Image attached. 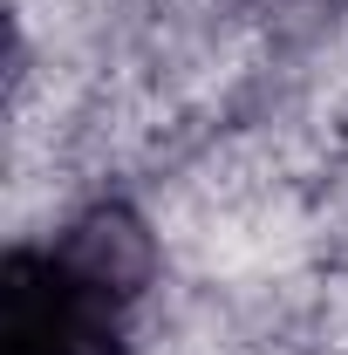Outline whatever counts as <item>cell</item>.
<instances>
[{"label": "cell", "mask_w": 348, "mask_h": 355, "mask_svg": "<svg viewBox=\"0 0 348 355\" xmlns=\"http://www.w3.org/2000/svg\"><path fill=\"white\" fill-rule=\"evenodd\" d=\"M157 280V239L130 205L103 198L55 239L0 260V355H123Z\"/></svg>", "instance_id": "obj_1"}]
</instances>
